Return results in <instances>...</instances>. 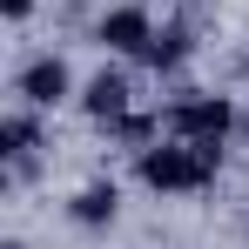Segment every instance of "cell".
Instances as JSON below:
<instances>
[{"mask_svg":"<svg viewBox=\"0 0 249 249\" xmlns=\"http://www.w3.org/2000/svg\"><path fill=\"white\" fill-rule=\"evenodd\" d=\"M20 94H27L34 108H54V101L68 94V68H61L54 54H47V61H34V68L20 74Z\"/></svg>","mask_w":249,"mask_h":249,"instance_id":"cell-5","label":"cell"},{"mask_svg":"<svg viewBox=\"0 0 249 249\" xmlns=\"http://www.w3.org/2000/svg\"><path fill=\"white\" fill-rule=\"evenodd\" d=\"M115 135H122V142H148V122H142V115H122Z\"/></svg>","mask_w":249,"mask_h":249,"instance_id":"cell-9","label":"cell"},{"mask_svg":"<svg viewBox=\"0 0 249 249\" xmlns=\"http://www.w3.org/2000/svg\"><path fill=\"white\" fill-rule=\"evenodd\" d=\"M0 14H7V20H27V14H34V0H0Z\"/></svg>","mask_w":249,"mask_h":249,"instance_id":"cell-10","label":"cell"},{"mask_svg":"<svg viewBox=\"0 0 249 249\" xmlns=\"http://www.w3.org/2000/svg\"><path fill=\"white\" fill-rule=\"evenodd\" d=\"M182 54H189V34H182V27H162L155 41L142 47V61H148V68H182Z\"/></svg>","mask_w":249,"mask_h":249,"instance_id":"cell-8","label":"cell"},{"mask_svg":"<svg viewBox=\"0 0 249 249\" xmlns=\"http://www.w3.org/2000/svg\"><path fill=\"white\" fill-rule=\"evenodd\" d=\"M34 135H41V128H34V115H27V108H14V115L0 122V155H14V162H20V155L34 148Z\"/></svg>","mask_w":249,"mask_h":249,"instance_id":"cell-7","label":"cell"},{"mask_svg":"<svg viewBox=\"0 0 249 249\" xmlns=\"http://www.w3.org/2000/svg\"><path fill=\"white\" fill-rule=\"evenodd\" d=\"M81 108L94 115V122H122V115H128V81L101 68V74H94V81L81 88Z\"/></svg>","mask_w":249,"mask_h":249,"instance_id":"cell-4","label":"cell"},{"mask_svg":"<svg viewBox=\"0 0 249 249\" xmlns=\"http://www.w3.org/2000/svg\"><path fill=\"white\" fill-rule=\"evenodd\" d=\"M222 142H168V148H142V182L148 189H202L215 175Z\"/></svg>","mask_w":249,"mask_h":249,"instance_id":"cell-1","label":"cell"},{"mask_svg":"<svg viewBox=\"0 0 249 249\" xmlns=\"http://www.w3.org/2000/svg\"><path fill=\"white\" fill-rule=\"evenodd\" d=\"M236 122V108L222 101V94H182L175 108H168V128H175V142H222Z\"/></svg>","mask_w":249,"mask_h":249,"instance_id":"cell-2","label":"cell"},{"mask_svg":"<svg viewBox=\"0 0 249 249\" xmlns=\"http://www.w3.org/2000/svg\"><path fill=\"white\" fill-rule=\"evenodd\" d=\"M101 47H115V54H142V47L155 41V27H148V14L142 7H115V14H101Z\"/></svg>","mask_w":249,"mask_h":249,"instance_id":"cell-3","label":"cell"},{"mask_svg":"<svg viewBox=\"0 0 249 249\" xmlns=\"http://www.w3.org/2000/svg\"><path fill=\"white\" fill-rule=\"evenodd\" d=\"M115 182H88L81 196H74V222H88V229H101V222H115Z\"/></svg>","mask_w":249,"mask_h":249,"instance_id":"cell-6","label":"cell"}]
</instances>
